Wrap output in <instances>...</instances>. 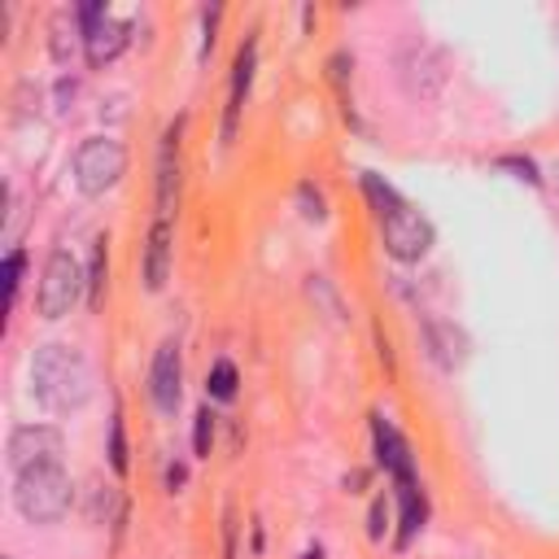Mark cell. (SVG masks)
Returning <instances> with one entry per match:
<instances>
[{"instance_id":"obj_1","label":"cell","mask_w":559,"mask_h":559,"mask_svg":"<svg viewBox=\"0 0 559 559\" xmlns=\"http://www.w3.org/2000/svg\"><path fill=\"white\" fill-rule=\"evenodd\" d=\"M31 384L48 411H79L92 397V367L74 345L48 341L31 358Z\"/></svg>"},{"instance_id":"obj_2","label":"cell","mask_w":559,"mask_h":559,"mask_svg":"<svg viewBox=\"0 0 559 559\" xmlns=\"http://www.w3.org/2000/svg\"><path fill=\"white\" fill-rule=\"evenodd\" d=\"M13 502L22 511V520L31 524H57L70 502H74V489H70V476L61 463H48V467H31V472H17L13 476Z\"/></svg>"},{"instance_id":"obj_3","label":"cell","mask_w":559,"mask_h":559,"mask_svg":"<svg viewBox=\"0 0 559 559\" xmlns=\"http://www.w3.org/2000/svg\"><path fill=\"white\" fill-rule=\"evenodd\" d=\"M87 293V275L83 266L74 262V253L66 249H52L48 262H44V275H39V293H35V306L44 319H66L79 297Z\"/></svg>"},{"instance_id":"obj_4","label":"cell","mask_w":559,"mask_h":559,"mask_svg":"<svg viewBox=\"0 0 559 559\" xmlns=\"http://www.w3.org/2000/svg\"><path fill=\"white\" fill-rule=\"evenodd\" d=\"M127 175V148L109 135H92L74 153V183L83 197H105Z\"/></svg>"},{"instance_id":"obj_5","label":"cell","mask_w":559,"mask_h":559,"mask_svg":"<svg viewBox=\"0 0 559 559\" xmlns=\"http://www.w3.org/2000/svg\"><path fill=\"white\" fill-rule=\"evenodd\" d=\"M432 236H437L432 223L415 205H397L393 214L380 218V240H384V253L393 262H419V258H428Z\"/></svg>"},{"instance_id":"obj_6","label":"cell","mask_w":559,"mask_h":559,"mask_svg":"<svg viewBox=\"0 0 559 559\" xmlns=\"http://www.w3.org/2000/svg\"><path fill=\"white\" fill-rule=\"evenodd\" d=\"M9 467H13V476L17 472H31V467H48V463H61V454H66V437H61V428H52V424H22V428H13L9 432Z\"/></svg>"},{"instance_id":"obj_7","label":"cell","mask_w":559,"mask_h":559,"mask_svg":"<svg viewBox=\"0 0 559 559\" xmlns=\"http://www.w3.org/2000/svg\"><path fill=\"white\" fill-rule=\"evenodd\" d=\"M371 441H376V463L393 476L397 489L419 485V480H415V463H411V445H406V437H402L380 411L371 415Z\"/></svg>"},{"instance_id":"obj_8","label":"cell","mask_w":559,"mask_h":559,"mask_svg":"<svg viewBox=\"0 0 559 559\" xmlns=\"http://www.w3.org/2000/svg\"><path fill=\"white\" fill-rule=\"evenodd\" d=\"M148 393H153V406H157L162 415H175V411H179V397H183V367H179V345H175V341H162V345L153 349Z\"/></svg>"},{"instance_id":"obj_9","label":"cell","mask_w":559,"mask_h":559,"mask_svg":"<svg viewBox=\"0 0 559 559\" xmlns=\"http://www.w3.org/2000/svg\"><path fill=\"white\" fill-rule=\"evenodd\" d=\"M253 66H258V39L249 35L236 52V66H231V87H227V109H223V140L227 144L236 135V122H240V109H245V96H249V83H253Z\"/></svg>"},{"instance_id":"obj_10","label":"cell","mask_w":559,"mask_h":559,"mask_svg":"<svg viewBox=\"0 0 559 559\" xmlns=\"http://www.w3.org/2000/svg\"><path fill=\"white\" fill-rule=\"evenodd\" d=\"M144 288L148 293H162L166 280H170V218H153L148 227V240H144Z\"/></svg>"},{"instance_id":"obj_11","label":"cell","mask_w":559,"mask_h":559,"mask_svg":"<svg viewBox=\"0 0 559 559\" xmlns=\"http://www.w3.org/2000/svg\"><path fill=\"white\" fill-rule=\"evenodd\" d=\"M179 127H183V122H175V127L162 135V148H157V218H170V205H175V192H179V162H175Z\"/></svg>"},{"instance_id":"obj_12","label":"cell","mask_w":559,"mask_h":559,"mask_svg":"<svg viewBox=\"0 0 559 559\" xmlns=\"http://www.w3.org/2000/svg\"><path fill=\"white\" fill-rule=\"evenodd\" d=\"M424 341H428V354H432L437 367H445V371L463 367V358H467V336H463L454 323L428 319V323H424Z\"/></svg>"},{"instance_id":"obj_13","label":"cell","mask_w":559,"mask_h":559,"mask_svg":"<svg viewBox=\"0 0 559 559\" xmlns=\"http://www.w3.org/2000/svg\"><path fill=\"white\" fill-rule=\"evenodd\" d=\"M127 44H131V26H127V22H118V17H105L100 26H92V31L83 35L87 66H105V61H114Z\"/></svg>"},{"instance_id":"obj_14","label":"cell","mask_w":559,"mask_h":559,"mask_svg":"<svg viewBox=\"0 0 559 559\" xmlns=\"http://www.w3.org/2000/svg\"><path fill=\"white\" fill-rule=\"evenodd\" d=\"M402 498V533H397V546H406L419 528H424V515H428V502H424V489L411 485V489H397Z\"/></svg>"},{"instance_id":"obj_15","label":"cell","mask_w":559,"mask_h":559,"mask_svg":"<svg viewBox=\"0 0 559 559\" xmlns=\"http://www.w3.org/2000/svg\"><path fill=\"white\" fill-rule=\"evenodd\" d=\"M87 306L92 310H100V301H105V275H109V258H105V236H96L92 240V262H87Z\"/></svg>"},{"instance_id":"obj_16","label":"cell","mask_w":559,"mask_h":559,"mask_svg":"<svg viewBox=\"0 0 559 559\" xmlns=\"http://www.w3.org/2000/svg\"><path fill=\"white\" fill-rule=\"evenodd\" d=\"M362 192H367V201H371V210H376L380 218H384V214H393L397 205H406V201H402V197H397L380 175H371V170L362 175Z\"/></svg>"},{"instance_id":"obj_17","label":"cell","mask_w":559,"mask_h":559,"mask_svg":"<svg viewBox=\"0 0 559 559\" xmlns=\"http://www.w3.org/2000/svg\"><path fill=\"white\" fill-rule=\"evenodd\" d=\"M236 384H240V376H236V367H231L227 358H218V362L210 367V380H205V393H210L214 402H231V397H236Z\"/></svg>"},{"instance_id":"obj_18","label":"cell","mask_w":559,"mask_h":559,"mask_svg":"<svg viewBox=\"0 0 559 559\" xmlns=\"http://www.w3.org/2000/svg\"><path fill=\"white\" fill-rule=\"evenodd\" d=\"M109 467L122 476L127 472V437H122V411H114L109 419Z\"/></svg>"},{"instance_id":"obj_19","label":"cell","mask_w":559,"mask_h":559,"mask_svg":"<svg viewBox=\"0 0 559 559\" xmlns=\"http://www.w3.org/2000/svg\"><path fill=\"white\" fill-rule=\"evenodd\" d=\"M210 445H214V411H210V406H201V411H197V424H192V450L205 459V454H210Z\"/></svg>"},{"instance_id":"obj_20","label":"cell","mask_w":559,"mask_h":559,"mask_svg":"<svg viewBox=\"0 0 559 559\" xmlns=\"http://www.w3.org/2000/svg\"><path fill=\"white\" fill-rule=\"evenodd\" d=\"M22 266H26V253H22V249H9V258H4V293H9V306L17 301V284H22Z\"/></svg>"},{"instance_id":"obj_21","label":"cell","mask_w":559,"mask_h":559,"mask_svg":"<svg viewBox=\"0 0 559 559\" xmlns=\"http://www.w3.org/2000/svg\"><path fill=\"white\" fill-rule=\"evenodd\" d=\"M297 201H301V214H306V218H314V223H323V218H328L323 197H319L310 183H301V188H297Z\"/></svg>"},{"instance_id":"obj_22","label":"cell","mask_w":559,"mask_h":559,"mask_svg":"<svg viewBox=\"0 0 559 559\" xmlns=\"http://www.w3.org/2000/svg\"><path fill=\"white\" fill-rule=\"evenodd\" d=\"M384 528H389V507H384V498H376V502H371V511H367V537H371V542H380V537H384Z\"/></svg>"},{"instance_id":"obj_23","label":"cell","mask_w":559,"mask_h":559,"mask_svg":"<svg viewBox=\"0 0 559 559\" xmlns=\"http://www.w3.org/2000/svg\"><path fill=\"white\" fill-rule=\"evenodd\" d=\"M498 166H502V170H515L520 179H528L533 188H542V175H537V166H533L528 157H498Z\"/></svg>"},{"instance_id":"obj_24","label":"cell","mask_w":559,"mask_h":559,"mask_svg":"<svg viewBox=\"0 0 559 559\" xmlns=\"http://www.w3.org/2000/svg\"><path fill=\"white\" fill-rule=\"evenodd\" d=\"M183 480H188V467H183V463H170V467H166V489L175 493Z\"/></svg>"},{"instance_id":"obj_25","label":"cell","mask_w":559,"mask_h":559,"mask_svg":"<svg viewBox=\"0 0 559 559\" xmlns=\"http://www.w3.org/2000/svg\"><path fill=\"white\" fill-rule=\"evenodd\" d=\"M301 559H323V550H319V546H310V550H306Z\"/></svg>"},{"instance_id":"obj_26","label":"cell","mask_w":559,"mask_h":559,"mask_svg":"<svg viewBox=\"0 0 559 559\" xmlns=\"http://www.w3.org/2000/svg\"><path fill=\"white\" fill-rule=\"evenodd\" d=\"M555 188H559V166H555Z\"/></svg>"},{"instance_id":"obj_27","label":"cell","mask_w":559,"mask_h":559,"mask_svg":"<svg viewBox=\"0 0 559 559\" xmlns=\"http://www.w3.org/2000/svg\"><path fill=\"white\" fill-rule=\"evenodd\" d=\"M4 559H9V555H4Z\"/></svg>"}]
</instances>
